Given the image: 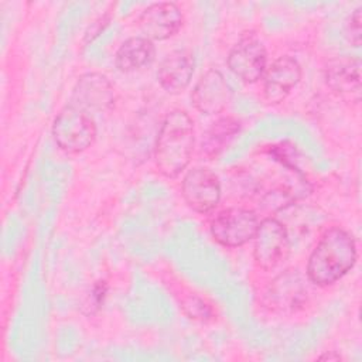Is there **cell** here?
<instances>
[{
    "label": "cell",
    "mask_w": 362,
    "mask_h": 362,
    "mask_svg": "<svg viewBox=\"0 0 362 362\" xmlns=\"http://www.w3.org/2000/svg\"><path fill=\"white\" fill-rule=\"evenodd\" d=\"M228 66L246 83H255L263 78L267 68V52L256 34L247 33L240 37L228 55Z\"/></svg>",
    "instance_id": "cell-6"
},
{
    "label": "cell",
    "mask_w": 362,
    "mask_h": 362,
    "mask_svg": "<svg viewBox=\"0 0 362 362\" xmlns=\"http://www.w3.org/2000/svg\"><path fill=\"white\" fill-rule=\"evenodd\" d=\"M98 134L93 116L71 103H66L52 123V136L61 150L69 154L89 148Z\"/></svg>",
    "instance_id": "cell-3"
},
{
    "label": "cell",
    "mask_w": 362,
    "mask_h": 362,
    "mask_svg": "<svg viewBox=\"0 0 362 362\" xmlns=\"http://www.w3.org/2000/svg\"><path fill=\"white\" fill-rule=\"evenodd\" d=\"M240 130V122L232 116L221 117L205 132L201 150L205 157L216 158Z\"/></svg>",
    "instance_id": "cell-16"
},
{
    "label": "cell",
    "mask_w": 362,
    "mask_h": 362,
    "mask_svg": "<svg viewBox=\"0 0 362 362\" xmlns=\"http://www.w3.org/2000/svg\"><path fill=\"white\" fill-rule=\"evenodd\" d=\"M156 57L151 40L146 37H130L116 51L115 65L120 72H133L148 66Z\"/></svg>",
    "instance_id": "cell-15"
},
{
    "label": "cell",
    "mask_w": 362,
    "mask_h": 362,
    "mask_svg": "<svg viewBox=\"0 0 362 362\" xmlns=\"http://www.w3.org/2000/svg\"><path fill=\"white\" fill-rule=\"evenodd\" d=\"M253 239V257L260 269L273 270L287 259L290 239L286 226L279 219L264 218L259 222Z\"/></svg>",
    "instance_id": "cell-5"
},
{
    "label": "cell",
    "mask_w": 362,
    "mask_h": 362,
    "mask_svg": "<svg viewBox=\"0 0 362 362\" xmlns=\"http://www.w3.org/2000/svg\"><path fill=\"white\" fill-rule=\"evenodd\" d=\"M362 7H358L352 14L346 24V33L349 35V41L355 45H361V31H362Z\"/></svg>",
    "instance_id": "cell-18"
},
{
    "label": "cell",
    "mask_w": 362,
    "mask_h": 362,
    "mask_svg": "<svg viewBox=\"0 0 362 362\" xmlns=\"http://www.w3.org/2000/svg\"><path fill=\"white\" fill-rule=\"evenodd\" d=\"M356 259V243L352 235L338 226L329 228L308 257L307 276L317 286H331L355 266Z\"/></svg>",
    "instance_id": "cell-1"
},
{
    "label": "cell",
    "mask_w": 362,
    "mask_h": 362,
    "mask_svg": "<svg viewBox=\"0 0 362 362\" xmlns=\"http://www.w3.org/2000/svg\"><path fill=\"white\" fill-rule=\"evenodd\" d=\"M307 290L297 270H287L277 276L267 291V301L273 310L294 311L305 300Z\"/></svg>",
    "instance_id": "cell-14"
},
{
    "label": "cell",
    "mask_w": 362,
    "mask_h": 362,
    "mask_svg": "<svg viewBox=\"0 0 362 362\" xmlns=\"http://www.w3.org/2000/svg\"><path fill=\"white\" fill-rule=\"evenodd\" d=\"M259 226L257 215L246 208H228L221 211L211 222V235L222 246L238 247L256 235Z\"/></svg>",
    "instance_id": "cell-4"
},
{
    "label": "cell",
    "mask_w": 362,
    "mask_h": 362,
    "mask_svg": "<svg viewBox=\"0 0 362 362\" xmlns=\"http://www.w3.org/2000/svg\"><path fill=\"white\" fill-rule=\"evenodd\" d=\"M192 105L204 115L221 113L232 99V89L218 69H208L197 82L192 95Z\"/></svg>",
    "instance_id": "cell-11"
},
{
    "label": "cell",
    "mask_w": 362,
    "mask_h": 362,
    "mask_svg": "<svg viewBox=\"0 0 362 362\" xmlns=\"http://www.w3.org/2000/svg\"><path fill=\"white\" fill-rule=\"evenodd\" d=\"M103 294H105V284H100V283H99V284H96V286L93 287V290H92L90 296H89V300H88L86 305L89 304L90 310H92L93 307H99V305H100V301H102Z\"/></svg>",
    "instance_id": "cell-19"
},
{
    "label": "cell",
    "mask_w": 362,
    "mask_h": 362,
    "mask_svg": "<svg viewBox=\"0 0 362 362\" xmlns=\"http://www.w3.org/2000/svg\"><path fill=\"white\" fill-rule=\"evenodd\" d=\"M327 86L339 98L349 102L361 99V61L352 57H338L325 65Z\"/></svg>",
    "instance_id": "cell-12"
},
{
    "label": "cell",
    "mask_w": 362,
    "mask_h": 362,
    "mask_svg": "<svg viewBox=\"0 0 362 362\" xmlns=\"http://www.w3.org/2000/svg\"><path fill=\"white\" fill-rule=\"evenodd\" d=\"M115 89L110 81L99 72H88L78 78L69 102L90 113H105L115 106Z\"/></svg>",
    "instance_id": "cell-8"
},
{
    "label": "cell",
    "mask_w": 362,
    "mask_h": 362,
    "mask_svg": "<svg viewBox=\"0 0 362 362\" xmlns=\"http://www.w3.org/2000/svg\"><path fill=\"white\" fill-rule=\"evenodd\" d=\"M318 359H320V361H325V359H328V361H331V359L338 361V359H341V356H339V355H334V354H324V355H321Z\"/></svg>",
    "instance_id": "cell-20"
},
{
    "label": "cell",
    "mask_w": 362,
    "mask_h": 362,
    "mask_svg": "<svg viewBox=\"0 0 362 362\" xmlns=\"http://www.w3.org/2000/svg\"><path fill=\"white\" fill-rule=\"evenodd\" d=\"M184 23L182 13L175 3L160 1L147 6L139 17V27L146 38L163 41L178 33Z\"/></svg>",
    "instance_id": "cell-9"
},
{
    "label": "cell",
    "mask_w": 362,
    "mask_h": 362,
    "mask_svg": "<svg viewBox=\"0 0 362 362\" xmlns=\"http://www.w3.org/2000/svg\"><path fill=\"white\" fill-rule=\"evenodd\" d=\"M303 75L301 65L290 55H283L274 59L263 75V95L264 99L277 105L283 102L291 89L300 82Z\"/></svg>",
    "instance_id": "cell-10"
},
{
    "label": "cell",
    "mask_w": 362,
    "mask_h": 362,
    "mask_svg": "<svg viewBox=\"0 0 362 362\" xmlns=\"http://www.w3.org/2000/svg\"><path fill=\"white\" fill-rule=\"evenodd\" d=\"M195 59L189 49H175L170 52L160 64L157 79L161 88L171 93L178 95L184 92L194 75Z\"/></svg>",
    "instance_id": "cell-13"
},
{
    "label": "cell",
    "mask_w": 362,
    "mask_h": 362,
    "mask_svg": "<svg viewBox=\"0 0 362 362\" xmlns=\"http://www.w3.org/2000/svg\"><path fill=\"white\" fill-rule=\"evenodd\" d=\"M195 146L194 122L180 109L164 117L154 144L157 170L167 178L178 177L189 164Z\"/></svg>",
    "instance_id": "cell-2"
},
{
    "label": "cell",
    "mask_w": 362,
    "mask_h": 362,
    "mask_svg": "<svg viewBox=\"0 0 362 362\" xmlns=\"http://www.w3.org/2000/svg\"><path fill=\"white\" fill-rule=\"evenodd\" d=\"M181 307L189 318L198 320V321H206L214 314L212 308L202 298L197 296H188L187 298H184Z\"/></svg>",
    "instance_id": "cell-17"
},
{
    "label": "cell",
    "mask_w": 362,
    "mask_h": 362,
    "mask_svg": "<svg viewBox=\"0 0 362 362\" xmlns=\"http://www.w3.org/2000/svg\"><path fill=\"white\" fill-rule=\"evenodd\" d=\"M181 194L185 204L198 214H209L221 201V182L215 173L195 167L182 178Z\"/></svg>",
    "instance_id": "cell-7"
}]
</instances>
